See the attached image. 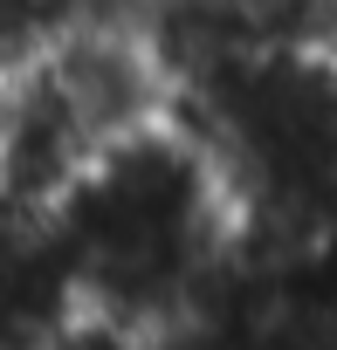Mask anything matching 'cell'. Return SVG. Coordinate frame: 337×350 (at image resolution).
I'll return each mask as SVG.
<instances>
[{
    "mask_svg": "<svg viewBox=\"0 0 337 350\" xmlns=\"http://www.w3.org/2000/svg\"><path fill=\"white\" fill-rule=\"evenodd\" d=\"M35 350H151V329H138V323H124L117 309H97V302L76 295V302L42 329Z\"/></svg>",
    "mask_w": 337,
    "mask_h": 350,
    "instance_id": "1",
    "label": "cell"
}]
</instances>
